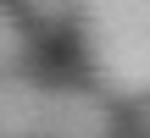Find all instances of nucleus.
<instances>
[{"instance_id":"obj_1","label":"nucleus","mask_w":150,"mask_h":138,"mask_svg":"<svg viewBox=\"0 0 150 138\" xmlns=\"http://www.w3.org/2000/svg\"><path fill=\"white\" fill-rule=\"evenodd\" d=\"M83 50L89 72L106 94L145 100L150 94V0H83Z\"/></svg>"},{"instance_id":"obj_2","label":"nucleus","mask_w":150,"mask_h":138,"mask_svg":"<svg viewBox=\"0 0 150 138\" xmlns=\"http://www.w3.org/2000/svg\"><path fill=\"white\" fill-rule=\"evenodd\" d=\"M117 116L100 89H45L39 138H111Z\"/></svg>"},{"instance_id":"obj_3","label":"nucleus","mask_w":150,"mask_h":138,"mask_svg":"<svg viewBox=\"0 0 150 138\" xmlns=\"http://www.w3.org/2000/svg\"><path fill=\"white\" fill-rule=\"evenodd\" d=\"M45 89L22 72H0V138H39Z\"/></svg>"},{"instance_id":"obj_4","label":"nucleus","mask_w":150,"mask_h":138,"mask_svg":"<svg viewBox=\"0 0 150 138\" xmlns=\"http://www.w3.org/2000/svg\"><path fill=\"white\" fill-rule=\"evenodd\" d=\"M22 61H28V33L11 17V6L0 0V72H22Z\"/></svg>"},{"instance_id":"obj_5","label":"nucleus","mask_w":150,"mask_h":138,"mask_svg":"<svg viewBox=\"0 0 150 138\" xmlns=\"http://www.w3.org/2000/svg\"><path fill=\"white\" fill-rule=\"evenodd\" d=\"M78 6H83V0H28V11H33L39 22H72Z\"/></svg>"},{"instance_id":"obj_6","label":"nucleus","mask_w":150,"mask_h":138,"mask_svg":"<svg viewBox=\"0 0 150 138\" xmlns=\"http://www.w3.org/2000/svg\"><path fill=\"white\" fill-rule=\"evenodd\" d=\"M139 111H145V127H150V94H145V100H139Z\"/></svg>"}]
</instances>
